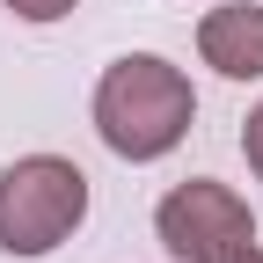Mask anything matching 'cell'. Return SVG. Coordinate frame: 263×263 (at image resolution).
Instances as JSON below:
<instances>
[{"label": "cell", "instance_id": "cell-5", "mask_svg": "<svg viewBox=\"0 0 263 263\" xmlns=\"http://www.w3.org/2000/svg\"><path fill=\"white\" fill-rule=\"evenodd\" d=\"M8 8H15L22 22H59V15H73L81 0H8Z\"/></svg>", "mask_w": 263, "mask_h": 263}, {"label": "cell", "instance_id": "cell-1", "mask_svg": "<svg viewBox=\"0 0 263 263\" xmlns=\"http://www.w3.org/2000/svg\"><path fill=\"white\" fill-rule=\"evenodd\" d=\"M197 117V95L190 73L168 66L161 51H124L103 66L95 81V132L117 161H161L183 146V132Z\"/></svg>", "mask_w": 263, "mask_h": 263}, {"label": "cell", "instance_id": "cell-3", "mask_svg": "<svg viewBox=\"0 0 263 263\" xmlns=\"http://www.w3.org/2000/svg\"><path fill=\"white\" fill-rule=\"evenodd\" d=\"M154 234L168 249V263H227L256 241V212L241 190H227L212 176H190L154 205Z\"/></svg>", "mask_w": 263, "mask_h": 263}, {"label": "cell", "instance_id": "cell-2", "mask_svg": "<svg viewBox=\"0 0 263 263\" xmlns=\"http://www.w3.org/2000/svg\"><path fill=\"white\" fill-rule=\"evenodd\" d=\"M88 219V176L66 154H22L0 168V256L37 263Z\"/></svg>", "mask_w": 263, "mask_h": 263}, {"label": "cell", "instance_id": "cell-6", "mask_svg": "<svg viewBox=\"0 0 263 263\" xmlns=\"http://www.w3.org/2000/svg\"><path fill=\"white\" fill-rule=\"evenodd\" d=\"M241 154H249V168H256V183H263V103H256L249 124H241Z\"/></svg>", "mask_w": 263, "mask_h": 263}, {"label": "cell", "instance_id": "cell-4", "mask_svg": "<svg viewBox=\"0 0 263 263\" xmlns=\"http://www.w3.org/2000/svg\"><path fill=\"white\" fill-rule=\"evenodd\" d=\"M197 59L227 81H263V8L256 0H227L197 22Z\"/></svg>", "mask_w": 263, "mask_h": 263}, {"label": "cell", "instance_id": "cell-7", "mask_svg": "<svg viewBox=\"0 0 263 263\" xmlns=\"http://www.w3.org/2000/svg\"><path fill=\"white\" fill-rule=\"evenodd\" d=\"M227 263H263V249H256V241H249V249H241V256H227Z\"/></svg>", "mask_w": 263, "mask_h": 263}]
</instances>
